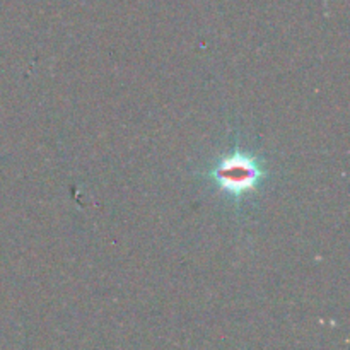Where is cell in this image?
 Returning a JSON list of instances; mask_svg holds the SVG:
<instances>
[{
    "label": "cell",
    "instance_id": "obj_1",
    "mask_svg": "<svg viewBox=\"0 0 350 350\" xmlns=\"http://www.w3.org/2000/svg\"><path fill=\"white\" fill-rule=\"evenodd\" d=\"M219 187L234 195H245L258 187L263 178L260 164L245 154H234L222 161L211 174Z\"/></svg>",
    "mask_w": 350,
    "mask_h": 350
}]
</instances>
